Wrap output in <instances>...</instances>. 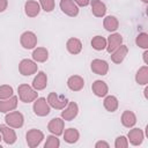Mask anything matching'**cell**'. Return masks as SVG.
<instances>
[{
  "label": "cell",
  "mask_w": 148,
  "mask_h": 148,
  "mask_svg": "<svg viewBox=\"0 0 148 148\" xmlns=\"http://www.w3.org/2000/svg\"><path fill=\"white\" fill-rule=\"evenodd\" d=\"M17 92H18V98L23 102V103H30L34 102L37 96L38 92L37 90H35L32 87H30L29 84H20L17 88Z\"/></svg>",
  "instance_id": "obj_1"
},
{
  "label": "cell",
  "mask_w": 148,
  "mask_h": 148,
  "mask_svg": "<svg viewBox=\"0 0 148 148\" xmlns=\"http://www.w3.org/2000/svg\"><path fill=\"white\" fill-rule=\"evenodd\" d=\"M5 121L8 126H10L13 128H21L24 124V117L18 111H10L6 114Z\"/></svg>",
  "instance_id": "obj_2"
},
{
  "label": "cell",
  "mask_w": 148,
  "mask_h": 148,
  "mask_svg": "<svg viewBox=\"0 0 148 148\" xmlns=\"http://www.w3.org/2000/svg\"><path fill=\"white\" fill-rule=\"evenodd\" d=\"M32 109H34L35 114H37V116H39V117H45V116H47V114L50 113V111H51V106H50V104L47 103L46 98H44V97L36 98V99L34 101V106H32Z\"/></svg>",
  "instance_id": "obj_3"
},
{
  "label": "cell",
  "mask_w": 148,
  "mask_h": 148,
  "mask_svg": "<svg viewBox=\"0 0 148 148\" xmlns=\"http://www.w3.org/2000/svg\"><path fill=\"white\" fill-rule=\"evenodd\" d=\"M25 139H27V143L30 148H35V147H38L40 145V142L43 141L44 139V134L42 131L39 130H36V128H31L27 132V135H25Z\"/></svg>",
  "instance_id": "obj_4"
},
{
  "label": "cell",
  "mask_w": 148,
  "mask_h": 148,
  "mask_svg": "<svg viewBox=\"0 0 148 148\" xmlns=\"http://www.w3.org/2000/svg\"><path fill=\"white\" fill-rule=\"evenodd\" d=\"M46 101L50 104V106L57 110H62L68 104V99L64 95H58L57 92H50Z\"/></svg>",
  "instance_id": "obj_5"
},
{
  "label": "cell",
  "mask_w": 148,
  "mask_h": 148,
  "mask_svg": "<svg viewBox=\"0 0 148 148\" xmlns=\"http://www.w3.org/2000/svg\"><path fill=\"white\" fill-rule=\"evenodd\" d=\"M37 69H38L37 64L34 60H30V59H23L18 64V71L24 76H29V75L35 74L37 72Z\"/></svg>",
  "instance_id": "obj_6"
},
{
  "label": "cell",
  "mask_w": 148,
  "mask_h": 148,
  "mask_svg": "<svg viewBox=\"0 0 148 148\" xmlns=\"http://www.w3.org/2000/svg\"><path fill=\"white\" fill-rule=\"evenodd\" d=\"M20 43H21V45H22L24 49H27V50L34 49V47L37 45V36H36L35 32H32V31H24V32L21 35Z\"/></svg>",
  "instance_id": "obj_7"
},
{
  "label": "cell",
  "mask_w": 148,
  "mask_h": 148,
  "mask_svg": "<svg viewBox=\"0 0 148 148\" xmlns=\"http://www.w3.org/2000/svg\"><path fill=\"white\" fill-rule=\"evenodd\" d=\"M62 110L64 111L61 112V118L64 120H67V121L73 120L79 113V106L75 102H68V104Z\"/></svg>",
  "instance_id": "obj_8"
},
{
  "label": "cell",
  "mask_w": 148,
  "mask_h": 148,
  "mask_svg": "<svg viewBox=\"0 0 148 148\" xmlns=\"http://www.w3.org/2000/svg\"><path fill=\"white\" fill-rule=\"evenodd\" d=\"M0 133H1V135H2L3 141H5L7 145H13V143H15L17 136H16V133H15V131L13 130V127H10V126H8V125L1 124V125H0Z\"/></svg>",
  "instance_id": "obj_9"
},
{
  "label": "cell",
  "mask_w": 148,
  "mask_h": 148,
  "mask_svg": "<svg viewBox=\"0 0 148 148\" xmlns=\"http://www.w3.org/2000/svg\"><path fill=\"white\" fill-rule=\"evenodd\" d=\"M59 5H60V9L62 10V13H65L66 15L71 17H74L79 14V8L73 0H61Z\"/></svg>",
  "instance_id": "obj_10"
},
{
  "label": "cell",
  "mask_w": 148,
  "mask_h": 148,
  "mask_svg": "<svg viewBox=\"0 0 148 148\" xmlns=\"http://www.w3.org/2000/svg\"><path fill=\"white\" fill-rule=\"evenodd\" d=\"M91 71L97 75H106L109 71V65L105 60L102 59H94L90 64Z\"/></svg>",
  "instance_id": "obj_11"
},
{
  "label": "cell",
  "mask_w": 148,
  "mask_h": 148,
  "mask_svg": "<svg viewBox=\"0 0 148 148\" xmlns=\"http://www.w3.org/2000/svg\"><path fill=\"white\" fill-rule=\"evenodd\" d=\"M64 126H65V123H64L62 118H53L47 124V130L52 134L58 136V135H61L64 133Z\"/></svg>",
  "instance_id": "obj_12"
},
{
  "label": "cell",
  "mask_w": 148,
  "mask_h": 148,
  "mask_svg": "<svg viewBox=\"0 0 148 148\" xmlns=\"http://www.w3.org/2000/svg\"><path fill=\"white\" fill-rule=\"evenodd\" d=\"M123 43V36L118 32H114V34H111L109 36V38L106 39V51L109 53L113 52L119 45H121Z\"/></svg>",
  "instance_id": "obj_13"
},
{
  "label": "cell",
  "mask_w": 148,
  "mask_h": 148,
  "mask_svg": "<svg viewBox=\"0 0 148 148\" xmlns=\"http://www.w3.org/2000/svg\"><path fill=\"white\" fill-rule=\"evenodd\" d=\"M17 101H18L17 96H12L7 99H1L0 101V112L7 113V112L15 110L17 106Z\"/></svg>",
  "instance_id": "obj_14"
},
{
  "label": "cell",
  "mask_w": 148,
  "mask_h": 148,
  "mask_svg": "<svg viewBox=\"0 0 148 148\" xmlns=\"http://www.w3.org/2000/svg\"><path fill=\"white\" fill-rule=\"evenodd\" d=\"M127 52H128V47L126 45L121 44L113 52H111V60L114 64H120V62H123V60L127 56Z\"/></svg>",
  "instance_id": "obj_15"
},
{
  "label": "cell",
  "mask_w": 148,
  "mask_h": 148,
  "mask_svg": "<svg viewBox=\"0 0 148 148\" xmlns=\"http://www.w3.org/2000/svg\"><path fill=\"white\" fill-rule=\"evenodd\" d=\"M67 87L72 91H80L84 87V80L80 75H72L67 80Z\"/></svg>",
  "instance_id": "obj_16"
},
{
  "label": "cell",
  "mask_w": 148,
  "mask_h": 148,
  "mask_svg": "<svg viewBox=\"0 0 148 148\" xmlns=\"http://www.w3.org/2000/svg\"><path fill=\"white\" fill-rule=\"evenodd\" d=\"M91 90L92 92L97 96V97H105L108 95V91H109V88H108V84L102 81V80H96L92 86H91Z\"/></svg>",
  "instance_id": "obj_17"
},
{
  "label": "cell",
  "mask_w": 148,
  "mask_h": 148,
  "mask_svg": "<svg viewBox=\"0 0 148 148\" xmlns=\"http://www.w3.org/2000/svg\"><path fill=\"white\" fill-rule=\"evenodd\" d=\"M24 12L29 17H36L40 12V6L35 0H28L24 3Z\"/></svg>",
  "instance_id": "obj_18"
},
{
  "label": "cell",
  "mask_w": 148,
  "mask_h": 148,
  "mask_svg": "<svg viewBox=\"0 0 148 148\" xmlns=\"http://www.w3.org/2000/svg\"><path fill=\"white\" fill-rule=\"evenodd\" d=\"M47 86V76L44 72H38L32 81V88L35 90H43Z\"/></svg>",
  "instance_id": "obj_19"
},
{
  "label": "cell",
  "mask_w": 148,
  "mask_h": 148,
  "mask_svg": "<svg viewBox=\"0 0 148 148\" xmlns=\"http://www.w3.org/2000/svg\"><path fill=\"white\" fill-rule=\"evenodd\" d=\"M127 136H128L127 140H130V142L133 146H139L143 141V132L140 128H133V130H131L128 132Z\"/></svg>",
  "instance_id": "obj_20"
},
{
  "label": "cell",
  "mask_w": 148,
  "mask_h": 148,
  "mask_svg": "<svg viewBox=\"0 0 148 148\" xmlns=\"http://www.w3.org/2000/svg\"><path fill=\"white\" fill-rule=\"evenodd\" d=\"M91 12L96 17H103L106 13V6L101 0H90Z\"/></svg>",
  "instance_id": "obj_21"
},
{
  "label": "cell",
  "mask_w": 148,
  "mask_h": 148,
  "mask_svg": "<svg viewBox=\"0 0 148 148\" xmlns=\"http://www.w3.org/2000/svg\"><path fill=\"white\" fill-rule=\"evenodd\" d=\"M66 47H67V51L72 54H79L82 50V43L79 38H75V37H72L67 40L66 43Z\"/></svg>",
  "instance_id": "obj_22"
},
{
  "label": "cell",
  "mask_w": 148,
  "mask_h": 148,
  "mask_svg": "<svg viewBox=\"0 0 148 148\" xmlns=\"http://www.w3.org/2000/svg\"><path fill=\"white\" fill-rule=\"evenodd\" d=\"M136 123V117L134 114V112L130 111V110H126L123 112L121 114V124L125 126V127H133Z\"/></svg>",
  "instance_id": "obj_23"
},
{
  "label": "cell",
  "mask_w": 148,
  "mask_h": 148,
  "mask_svg": "<svg viewBox=\"0 0 148 148\" xmlns=\"http://www.w3.org/2000/svg\"><path fill=\"white\" fill-rule=\"evenodd\" d=\"M62 135H64V140L67 143H75L79 140V138H80L79 131L76 128H73V127L65 130V132L62 133Z\"/></svg>",
  "instance_id": "obj_24"
},
{
  "label": "cell",
  "mask_w": 148,
  "mask_h": 148,
  "mask_svg": "<svg viewBox=\"0 0 148 148\" xmlns=\"http://www.w3.org/2000/svg\"><path fill=\"white\" fill-rule=\"evenodd\" d=\"M103 25H104L105 30H108V31H110V32H114V31L118 29V27H119V22H118V20H117L116 16L109 15V16H106V17L104 18Z\"/></svg>",
  "instance_id": "obj_25"
},
{
  "label": "cell",
  "mask_w": 148,
  "mask_h": 148,
  "mask_svg": "<svg viewBox=\"0 0 148 148\" xmlns=\"http://www.w3.org/2000/svg\"><path fill=\"white\" fill-rule=\"evenodd\" d=\"M103 105L104 108L109 111V112H114L117 109H118V99L116 96H112V95H109V96H105L104 101H103Z\"/></svg>",
  "instance_id": "obj_26"
},
{
  "label": "cell",
  "mask_w": 148,
  "mask_h": 148,
  "mask_svg": "<svg viewBox=\"0 0 148 148\" xmlns=\"http://www.w3.org/2000/svg\"><path fill=\"white\" fill-rule=\"evenodd\" d=\"M32 59L37 62H44L49 59V51L45 47H37L32 52Z\"/></svg>",
  "instance_id": "obj_27"
},
{
  "label": "cell",
  "mask_w": 148,
  "mask_h": 148,
  "mask_svg": "<svg viewBox=\"0 0 148 148\" xmlns=\"http://www.w3.org/2000/svg\"><path fill=\"white\" fill-rule=\"evenodd\" d=\"M135 81L138 84L146 86L148 83V66H142L135 74Z\"/></svg>",
  "instance_id": "obj_28"
},
{
  "label": "cell",
  "mask_w": 148,
  "mask_h": 148,
  "mask_svg": "<svg viewBox=\"0 0 148 148\" xmlns=\"http://www.w3.org/2000/svg\"><path fill=\"white\" fill-rule=\"evenodd\" d=\"M91 46L96 51H102L106 47V39L102 36H95L91 39Z\"/></svg>",
  "instance_id": "obj_29"
},
{
  "label": "cell",
  "mask_w": 148,
  "mask_h": 148,
  "mask_svg": "<svg viewBox=\"0 0 148 148\" xmlns=\"http://www.w3.org/2000/svg\"><path fill=\"white\" fill-rule=\"evenodd\" d=\"M135 44L139 46V47H142V49H148V34L146 32H141L136 36L135 38Z\"/></svg>",
  "instance_id": "obj_30"
},
{
  "label": "cell",
  "mask_w": 148,
  "mask_h": 148,
  "mask_svg": "<svg viewBox=\"0 0 148 148\" xmlns=\"http://www.w3.org/2000/svg\"><path fill=\"white\" fill-rule=\"evenodd\" d=\"M60 146V141L57 138V135H49L46 138V142L44 145V148H58Z\"/></svg>",
  "instance_id": "obj_31"
},
{
  "label": "cell",
  "mask_w": 148,
  "mask_h": 148,
  "mask_svg": "<svg viewBox=\"0 0 148 148\" xmlns=\"http://www.w3.org/2000/svg\"><path fill=\"white\" fill-rule=\"evenodd\" d=\"M13 96V88L8 84L0 86V99H7Z\"/></svg>",
  "instance_id": "obj_32"
},
{
  "label": "cell",
  "mask_w": 148,
  "mask_h": 148,
  "mask_svg": "<svg viewBox=\"0 0 148 148\" xmlns=\"http://www.w3.org/2000/svg\"><path fill=\"white\" fill-rule=\"evenodd\" d=\"M39 6L44 12L50 13L54 9V0H39Z\"/></svg>",
  "instance_id": "obj_33"
},
{
  "label": "cell",
  "mask_w": 148,
  "mask_h": 148,
  "mask_svg": "<svg viewBox=\"0 0 148 148\" xmlns=\"http://www.w3.org/2000/svg\"><path fill=\"white\" fill-rule=\"evenodd\" d=\"M114 147L116 148H127L128 147V140L124 136V135H120L114 141Z\"/></svg>",
  "instance_id": "obj_34"
},
{
  "label": "cell",
  "mask_w": 148,
  "mask_h": 148,
  "mask_svg": "<svg viewBox=\"0 0 148 148\" xmlns=\"http://www.w3.org/2000/svg\"><path fill=\"white\" fill-rule=\"evenodd\" d=\"M76 5H79V6H81V7H86V6H88L89 3H90V0H73Z\"/></svg>",
  "instance_id": "obj_35"
},
{
  "label": "cell",
  "mask_w": 148,
  "mask_h": 148,
  "mask_svg": "<svg viewBox=\"0 0 148 148\" xmlns=\"http://www.w3.org/2000/svg\"><path fill=\"white\" fill-rule=\"evenodd\" d=\"M95 147H96V148H109L110 146H109V143L105 142V141H97L96 145H95Z\"/></svg>",
  "instance_id": "obj_36"
},
{
  "label": "cell",
  "mask_w": 148,
  "mask_h": 148,
  "mask_svg": "<svg viewBox=\"0 0 148 148\" xmlns=\"http://www.w3.org/2000/svg\"><path fill=\"white\" fill-rule=\"evenodd\" d=\"M8 6V0H0V13L5 12Z\"/></svg>",
  "instance_id": "obj_37"
},
{
  "label": "cell",
  "mask_w": 148,
  "mask_h": 148,
  "mask_svg": "<svg viewBox=\"0 0 148 148\" xmlns=\"http://www.w3.org/2000/svg\"><path fill=\"white\" fill-rule=\"evenodd\" d=\"M143 61H145V64H148V51H146L143 53Z\"/></svg>",
  "instance_id": "obj_38"
},
{
  "label": "cell",
  "mask_w": 148,
  "mask_h": 148,
  "mask_svg": "<svg viewBox=\"0 0 148 148\" xmlns=\"http://www.w3.org/2000/svg\"><path fill=\"white\" fill-rule=\"evenodd\" d=\"M147 92H148V88H146V89H145V97H146V98L148 97V96H147Z\"/></svg>",
  "instance_id": "obj_39"
},
{
  "label": "cell",
  "mask_w": 148,
  "mask_h": 148,
  "mask_svg": "<svg viewBox=\"0 0 148 148\" xmlns=\"http://www.w3.org/2000/svg\"><path fill=\"white\" fill-rule=\"evenodd\" d=\"M142 1H143L145 3H147V2H148V0H142Z\"/></svg>",
  "instance_id": "obj_40"
},
{
  "label": "cell",
  "mask_w": 148,
  "mask_h": 148,
  "mask_svg": "<svg viewBox=\"0 0 148 148\" xmlns=\"http://www.w3.org/2000/svg\"><path fill=\"white\" fill-rule=\"evenodd\" d=\"M1 140H2V135H0V141H1Z\"/></svg>",
  "instance_id": "obj_41"
}]
</instances>
